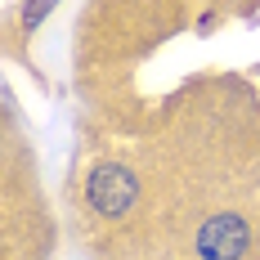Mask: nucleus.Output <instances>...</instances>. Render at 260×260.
Here are the masks:
<instances>
[{"label":"nucleus","mask_w":260,"mask_h":260,"mask_svg":"<svg viewBox=\"0 0 260 260\" xmlns=\"http://www.w3.org/2000/svg\"><path fill=\"white\" fill-rule=\"evenodd\" d=\"M247 251H251V224L234 211L211 215L198 229V256L202 260H242Z\"/></svg>","instance_id":"f03ea898"},{"label":"nucleus","mask_w":260,"mask_h":260,"mask_svg":"<svg viewBox=\"0 0 260 260\" xmlns=\"http://www.w3.org/2000/svg\"><path fill=\"white\" fill-rule=\"evenodd\" d=\"M85 202H90V211L117 220V215H126V211L139 202V180L130 175L126 166L104 161V166H94L90 180H85Z\"/></svg>","instance_id":"f257e3e1"},{"label":"nucleus","mask_w":260,"mask_h":260,"mask_svg":"<svg viewBox=\"0 0 260 260\" xmlns=\"http://www.w3.org/2000/svg\"><path fill=\"white\" fill-rule=\"evenodd\" d=\"M54 5H58V0H27V5H23V27H27V31H36V27L50 18Z\"/></svg>","instance_id":"7ed1b4c3"}]
</instances>
